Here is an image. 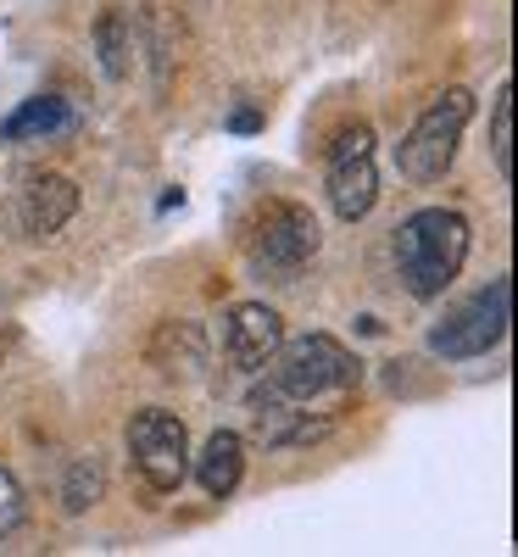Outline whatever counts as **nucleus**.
<instances>
[{"label":"nucleus","mask_w":518,"mask_h":557,"mask_svg":"<svg viewBox=\"0 0 518 557\" xmlns=\"http://www.w3.org/2000/svg\"><path fill=\"white\" fill-rule=\"evenodd\" d=\"M396 273L402 285L418 296V301H435L446 296V285L462 273V257H468V218L452 212V207H423L412 212L402 228H396Z\"/></svg>","instance_id":"1"},{"label":"nucleus","mask_w":518,"mask_h":557,"mask_svg":"<svg viewBox=\"0 0 518 557\" xmlns=\"http://www.w3.org/2000/svg\"><path fill=\"white\" fill-rule=\"evenodd\" d=\"M362 380V362L335 341V335H296L279 341V351L268 357V385L285 391L296 401H318V396H346Z\"/></svg>","instance_id":"2"},{"label":"nucleus","mask_w":518,"mask_h":557,"mask_svg":"<svg viewBox=\"0 0 518 557\" xmlns=\"http://www.w3.org/2000/svg\"><path fill=\"white\" fill-rule=\"evenodd\" d=\"M468 117H474V96H468V89H441L435 107L423 112V117L407 128V139L396 146V168H402V178H412V184H435V178H446V168L457 162V146H462Z\"/></svg>","instance_id":"3"},{"label":"nucleus","mask_w":518,"mask_h":557,"mask_svg":"<svg viewBox=\"0 0 518 557\" xmlns=\"http://www.w3.org/2000/svg\"><path fill=\"white\" fill-rule=\"evenodd\" d=\"M507 318H513V285L507 278H491L480 296H468L462 307H452L435 330H430V351L446 362H468V357H485L502 346L507 335Z\"/></svg>","instance_id":"4"},{"label":"nucleus","mask_w":518,"mask_h":557,"mask_svg":"<svg viewBox=\"0 0 518 557\" xmlns=\"http://www.w3.org/2000/svg\"><path fill=\"white\" fill-rule=\"evenodd\" d=\"M246 251H251V268H257V273L279 278V285H291V278L318 257V223H312V212L296 207V201H268L262 218L251 223Z\"/></svg>","instance_id":"5"},{"label":"nucleus","mask_w":518,"mask_h":557,"mask_svg":"<svg viewBox=\"0 0 518 557\" xmlns=\"http://www.w3.org/2000/svg\"><path fill=\"white\" fill-rule=\"evenodd\" d=\"M128 457H134V474L146 480L151 491H178L184 474H190V430L184 418L168 407H146L128 418Z\"/></svg>","instance_id":"6"},{"label":"nucleus","mask_w":518,"mask_h":557,"mask_svg":"<svg viewBox=\"0 0 518 557\" xmlns=\"http://www.w3.org/2000/svg\"><path fill=\"white\" fill-rule=\"evenodd\" d=\"M323 190H329L335 218H346V223H357V218L373 212V201H380V162H373V128L368 123L341 128V139L329 146Z\"/></svg>","instance_id":"7"},{"label":"nucleus","mask_w":518,"mask_h":557,"mask_svg":"<svg viewBox=\"0 0 518 557\" xmlns=\"http://www.w3.org/2000/svg\"><path fill=\"white\" fill-rule=\"evenodd\" d=\"M285 341V318H279L268 301H240L223 312V357L240 374H262L268 357Z\"/></svg>","instance_id":"8"},{"label":"nucleus","mask_w":518,"mask_h":557,"mask_svg":"<svg viewBox=\"0 0 518 557\" xmlns=\"http://www.w3.org/2000/svg\"><path fill=\"white\" fill-rule=\"evenodd\" d=\"M251 435L273 451H291V446H312L329 435V418H312L307 401L285 396V391H257L251 396Z\"/></svg>","instance_id":"9"},{"label":"nucleus","mask_w":518,"mask_h":557,"mask_svg":"<svg viewBox=\"0 0 518 557\" xmlns=\"http://www.w3.org/2000/svg\"><path fill=\"white\" fill-rule=\"evenodd\" d=\"M73 212H78V184L62 178V173H45V178H34L28 190H23V223H28L34 240L62 235Z\"/></svg>","instance_id":"10"},{"label":"nucleus","mask_w":518,"mask_h":557,"mask_svg":"<svg viewBox=\"0 0 518 557\" xmlns=\"http://www.w3.org/2000/svg\"><path fill=\"white\" fill-rule=\"evenodd\" d=\"M190 469H196V480H201L207 496H229L234 485H240V474H246V441L234 435V430L207 435L201 457H190Z\"/></svg>","instance_id":"11"},{"label":"nucleus","mask_w":518,"mask_h":557,"mask_svg":"<svg viewBox=\"0 0 518 557\" xmlns=\"http://www.w3.org/2000/svg\"><path fill=\"white\" fill-rule=\"evenodd\" d=\"M151 362L162 368L168 380L196 374V368H201V330H196V323H162V335L151 341Z\"/></svg>","instance_id":"12"},{"label":"nucleus","mask_w":518,"mask_h":557,"mask_svg":"<svg viewBox=\"0 0 518 557\" xmlns=\"http://www.w3.org/2000/svg\"><path fill=\"white\" fill-rule=\"evenodd\" d=\"M67 123V107L62 101H51V96H39V101H28L23 112H12L7 117V139H28V134H51V128H62Z\"/></svg>","instance_id":"13"},{"label":"nucleus","mask_w":518,"mask_h":557,"mask_svg":"<svg viewBox=\"0 0 518 557\" xmlns=\"http://www.w3.org/2000/svg\"><path fill=\"white\" fill-rule=\"evenodd\" d=\"M491 157H496V173L513 178V84L496 89V117H491Z\"/></svg>","instance_id":"14"},{"label":"nucleus","mask_w":518,"mask_h":557,"mask_svg":"<svg viewBox=\"0 0 518 557\" xmlns=\"http://www.w3.org/2000/svg\"><path fill=\"white\" fill-rule=\"evenodd\" d=\"M101 491H107V474H101V462H96V457L73 462V474H67V491H62L73 513H84L89 502H101Z\"/></svg>","instance_id":"15"},{"label":"nucleus","mask_w":518,"mask_h":557,"mask_svg":"<svg viewBox=\"0 0 518 557\" xmlns=\"http://www.w3.org/2000/svg\"><path fill=\"white\" fill-rule=\"evenodd\" d=\"M23 513H28V507H23V485L12 480L7 462H0V535H12L23 524Z\"/></svg>","instance_id":"16"},{"label":"nucleus","mask_w":518,"mask_h":557,"mask_svg":"<svg viewBox=\"0 0 518 557\" xmlns=\"http://www.w3.org/2000/svg\"><path fill=\"white\" fill-rule=\"evenodd\" d=\"M101 57H107V73H112V78L128 73V45H123V23H118V17L101 23Z\"/></svg>","instance_id":"17"}]
</instances>
